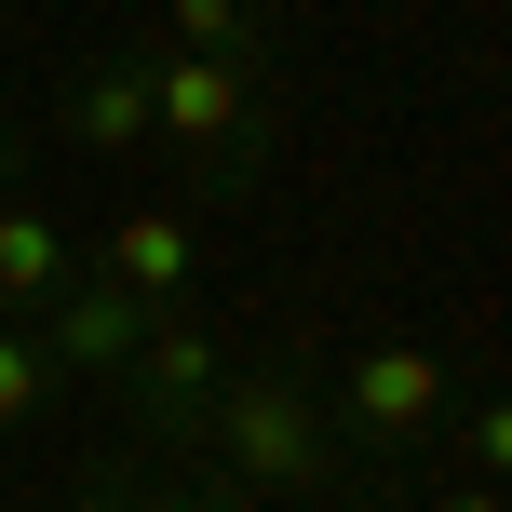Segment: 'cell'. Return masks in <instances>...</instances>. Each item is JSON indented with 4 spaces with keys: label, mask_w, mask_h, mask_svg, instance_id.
I'll use <instances>...</instances> for the list:
<instances>
[{
    "label": "cell",
    "mask_w": 512,
    "mask_h": 512,
    "mask_svg": "<svg viewBox=\"0 0 512 512\" xmlns=\"http://www.w3.org/2000/svg\"><path fill=\"white\" fill-rule=\"evenodd\" d=\"M0 14H14V0H0Z\"/></svg>",
    "instance_id": "cell-15"
},
{
    "label": "cell",
    "mask_w": 512,
    "mask_h": 512,
    "mask_svg": "<svg viewBox=\"0 0 512 512\" xmlns=\"http://www.w3.org/2000/svg\"><path fill=\"white\" fill-rule=\"evenodd\" d=\"M14 189H27V149H14V135H0V203H14Z\"/></svg>",
    "instance_id": "cell-13"
},
{
    "label": "cell",
    "mask_w": 512,
    "mask_h": 512,
    "mask_svg": "<svg viewBox=\"0 0 512 512\" xmlns=\"http://www.w3.org/2000/svg\"><path fill=\"white\" fill-rule=\"evenodd\" d=\"M54 122H68L81 149H108V162H135V149H149V68H135V41H122V54H95V68L54 95Z\"/></svg>",
    "instance_id": "cell-7"
},
{
    "label": "cell",
    "mask_w": 512,
    "mask_h": 512,
    "mask_svg": "<svg viewBox=\"0 0 512 512\" xmlns=\"http://www.w3.org/2000/svg\"><path fill=\"white\" fill-rule=\"evenodd\" d=\"M95 512H203L189 486H149V472H95Z\"/></svg>",
    "instance_id": "cell-12"
},
{
    "label": "cell",
    "mask_w": 512,
    "mask_h": 512,
    "mask_svg": "<svg viewBox=\"0 0 512 512\" xmlns=\"http://www.w3.org/2000/svg\"><path fill=\"white\" fill-rule=\"evenodd\" d=\"M216 378H230V364H216V324H203V310H149V324H135V364L108 391H122L149 432H189V418L216 405Z\"/></svg>",
    "instance_id": "cell-4"
},
{
    "label": "cell",
    "mask_w": 512,
    "mask_h": 512,
    "mask_svg": "<svg viewBox=\"0 0 512 512\" xmlns=\"http://www.w3.org/2000/svg\"><path fill=\"white\" fill-rule=\"evenodd\" d=\"M68 270H81V243L14 189V203H0V324H27L41 297H68Z\"/></svg>",
    "instance_id": "cell-8"
},
{
    "label": "cell",
    "mask_w": 512,
    "mask_h": 512,
    "mask_svg": "<svg viewBox=\"0 0 512 512\" xmlns=\"http://www.w3.org/2000/svg\"><path fill=\"white\" fill-rule=\"evenodd\" d=\"M149 68V149L189 162V189H230L256 149H270V68L256 54H176V41H135Z\"/></svg>",
    "instance_id": "cell-2"
},
{
    "label": "cell",
    "mask_w": 512,
    "mask_h": 512,
    "mask_svg": "<svg viewBox=\"0 0 512 512\" xmlns=\"http://www.w3.org/2000/svg\"><path fill=\"white\" fill-rule=\"evenodd\" d=\"M445 512H499V486H459V499H445Z\"/></svg>",
    "instance_id": "cell-14"
},
{
    "label": "cell",
    "mask_w": 512,
    "mask_h": 512,
    "mask_svg": "<svg viewBox=\"0 0 512 512\" xmlns=\"http://www.w3.org/2000/svg\"><path fill=\"white\" fill-rule=\"evenodd\" d=\"M54 405V364H41V337L27 324H0V418H41Z\"/></svg>",
    "instance_id": "cell-10"
},
{
    "label": "cell",
    "mask_w": 512,
    "mask_h": 512,
    "mask_svg": "<svg viewBox=\"0 0 512 512\" xmlns=\"http://www.w3.org/2000/svg\"><path fill=\"white\" fill-rule=\"evenodd\" d=\"M459 459H472V486H499V459H512V405H459Z\"/></svg>",
    "instance_id": "cell-11"
},
{
    "label": "cell",
    "mask_w": 512,
    "mask_h": 512,
    "mask_svg": "<svg viewBox=\"0 0 512 512\" xmlns=\"http://www.w3.org/2000/svg\"><path fill=\"white\" fill-rule=\"evenodd\" d=\"M81 270L122 283L135 310H189V297H203V230H189L176 203H135V216H108V230H95Z\"/></svg>",
    "instance_id": "cell-6"
},
{
    "label": "cell",
    "mask_w": 512,
    "mask_h": 512,
    "mask_svg": "<svg viewBox=\"0 0 512 512\" xmlns=\"http://www.w3.org/2000/svg\"><path fill=\"white\" fill-rule=\"evenodd\" d=\"M189 445H216V486H243L256 512L337 486V418H324L310 378H216V405L189 418Z\"/></svg>",
    "instance_id": "cell-1"
},
{
    "label": "cell",
    "mask_w": 512,
    "mask_h": 512,
    "mask_svg": "<svg viewBox=\"0 0 512 512\" xmlns=\"http://www.w3.org/2000/svg\"><path fill=\"white\" fill-rule=\"evenodd\" d=\"M176 54H256V0H162Z\"/></svg>",
    "instance_id": "cell-9"
},
{
    "label": "cell",
    "mask_w": 512,
    "mask_h": 512,
    "mask_svg": "<svg viewBox=\"0 0 512 512\" xmlns=\"http://www.w3.org/2000/svg\"><path fill=\"white\" fill-rule=\"evenodd\" d=\"M135 324H149V310H135L122 283H95V270H68V297H41V310H27V337H41L54 391H108V378L135 364Z\"/></svg>",
    "instance_id": "cell-5"
},
{
    "label": "cell",
    "mask_w": 512,
    "mask_h": 512,
    "mask_svg": "<svg viewBox=\"0 0 512 512\" xmlns=\"http://www.w3.org/2000/svg\"><path fill=\"white\" fill-rule=\"evenodd\" d=\"M445 405H459V378H445V351H432V337H378V351H351V378L324 391L337 445H418Z\"/></svg>",
    "instance_id": "cell-3"
}]
</instances>
